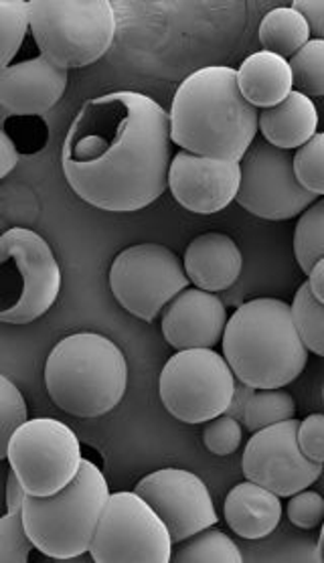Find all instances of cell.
<instances>
[{
    "label": "cell",
    "mask_w": 324,
    "mask_h": 563,
    "mask_svg": "<svg viewBox=\"0 0 324 563\" xmlns=\"http://www.w3.org/2000/svg\"><path fill=\"white\" fill-rule=\"evenodd\" d=\"M169 112L138 91H114L81 106L62 146L67 185L88 206L132 213L169 189Z\"/></svg>",
    "instance_id": "cell-1"
},
{
    "label": "cell",
    "mask_w": 324,
    "mask_h": 563,
    "mask_svg": "<svg viewBox=\"0 0 324 563\" xmlns=\"http://www.w3.org/2000/svg\"><path fill=\"white\" fill-rule=\"evenodd\" d=\"M170 141L181 151L213 161L239 163L256 142L258 108L247 102L237 69L211 65L197 69L175 91Z\"/></svg>",
    "instance_id": "cell-2"
},
{
    "label": "cell",
    "mask_w": 324,
    "mask_h": 563,
    "mask_svg": "<svg viewBox=\"0 0 324 563\" xmlns=\"http://www.w3.org/2000/svg\"><path fill=\"white\" fill-rule=\"evenodd\" d=\"M221 345L235 379L254 389H280L297 382L309 358L292 307L276 298H256L237 308Z\"/></svg>",
    "instance_id": "cell-3"
},
{
    "label": "cell",
    "mask_w": 324,
    "mask_h": 563,
    "mask_svg": "<svg viewBox=\"0 0 324 563\" xmlns=\"http://www.w3.org/2000/svg\"><path fill=\"white\" fill-rule=\"evenodd\" d=\"M53 404L74 418H100L116 408L129 387V363L104 334L76 333L53 346L45 363Z\"/></svg>",
    "instance_id": "cell-4"
},
{
    "label": "cell",
    "mask_w": 324,
    "mask_h": 563,
    "mask_svg": "<svg viewBox=\"0 0 324 563\" xmlns=\"http://www.w3.org/2000/svg\"><path fill=\"white\" fill-rule=\"evenodd\" d=\"M110 495L104 474L86 459L64 490L49 497L26 495L21 515L35 550L59 562L90 553Z\"/></svg>",
    "instance_id": "cell-5"
},
{
    "label": "cell",
    "mask_w": 324,
    "mask_h": 563,
    "mask_svg": "<svg viewBox=\"0 0 324 563\" xmlns=\"http://www.w3.org/2000/svg\"><path fill=\"white\" fill-rule=\"evenodd\" d=\"M29 14L41 55L64 69L96 64L116 37L108 0H33Z\"/></svg>",
    "instance_id": "cell-6"
},
{
    "label": "cell",
    "mask_w": 324,
    "mask_h": 563,
    "mask_svg": "<svg viewBox=\"0 0 324 563\" xmlns=\"http://www.w3.org/2000/svg\"><path fill=\"white\" fill-rule=\"evenodd\" d=\"M4 324H29L55 305L62 290V269L52 247L35 231L13 228L0 238Z\"/></svg>",
    "instance_id": "cell-7"
},
{
    "label": "cell",
    "mask_w": 324,
    "mask_h": 563,
    "mask_svg": "<svg viewBox=\"0 0 324 563\" xmlns=\"http://www.w3.org/2000/svg\"><path fill=\"white\" fill-rule=\"evenodd\" d=\"M235 373L213 349L177 351L158 379L160 401L175 420L208 423L223 416L234 399Z\"/></svg>",
    "instance_id": "cell-8"
},
{
    "label": "cell",
    "mask_w": 324,
    "mask_h": 563,
    "mask_svg": "<svg viewBox=\"0 0 324 563\" xmlns=\"http://www.w3.org/2000/svg\"><path fill=\"white\" fill-rule=\"evenodd\" d=\"M26 493L49 497L64 490L81 471L83 456L78 435L59 420L37 418L14 432L2 456Z\"/></svg>",
    "instance_id": "cell-9"
},
{
    "label": "cell",
    "mask_w": 324,
    "mask_h": 563,
    "mask_svg": "<svg viewBox=\"0 0 324 563\" xmlns=\"http://www.w3.org/2000/svg\"><path fill=\"white\" fill-rule=\"evenodd\" d=\"M90 555L96 563H169L172 538L141 495L122 490L105 503Z\"/></svg>",
    "instance_id": "cell-10"
},
{
    "label": "cell",
    "mask_w": 324,
    "mask_h": 563,
    "mask_svg": "<svg viewBox=\"0 0 324 563\" xmlns=\"http://www.w3.org/2000/svg\"><path fill=\"white\" fill-rule=\"evenodd\" d=\"M189 284L181 260L167 245H132L110 266V290L118 305L144 322L156 320Z\"/></svg>",
    "instance_id": "cell-11"
},
{
    "label": "cell",
    "mask_w": 324,
    "mask_h": 563,
    "mask_svg": "<svg viewBox=\"0 0 324 563\" xmlns=\"http://www.w3.org/2000/svg\"><path fill=\"white\" fill-rule=\"evenodd\" d=\"M242 180L235 201L247 213L268 221L300 218L316 195L306 191L294 173V153L256 141L239 161Z\"/></svg>",
    "instance_id": "cell-12"
},
{
    "label": "cell",
    "mask_w": 324,
    "mask_h": 563,
    "mask_svg": "<svg viewBox=\"0 0 324 563\" xmlns=\"http://www.w3.org/2000/svg\"><path fill=\"white\" fill-rule=\"evenodd\" d=\"M299 426L297 418L273 423L254 432L244 450V476L280 499L311 488L323 474V464L309 461L300 450Z\"/></svg>",
    "instance_id": "cell-13"
},
{
    "label": "cell",
    "mask_w": 324,
    "mask_h": 563,
    "mask_svg": "<svg viewBox=\"0 0 324 563\" xmlns=\"http://www.w3.org/2000/svg\"><path fill=\"white\" fill-rule=\"evenodd\" d=\"M134 493L163 519L172 543L193 538L220 521L208 485L189 471L163 468L146 474Z\"/></svg>",
    "instance_id": "cell-14"
},
{
    "label": "cell",
    "mask_w": 324,
    "mask_h": 563,
    "mask_svg": "<svg viewBox=\"0 0 324 563\" xmlns=\"http://www.w3.org/2000/svg\"><path fill=\"white\" fill-rule=\"evenodd\" d=\"M239 180L242 167L234 161L179 151L170 163V192L179 206L197 216H213L234 203Z\"/></svg>",
    "instance_id": "cell-15"
},
{
    "label": "cell",
    "mask_w": 324,
    "mask_h": 563,
    "mask_svg": "<svg viewBox=\"0 0 324 563\" xmlns=\"http://www.w3.org/2000/svg\"><path fill=\"white\" fill-rule=\"evenodd\" d=\"M67 69L43 55L0 71V110L9 115H41L49 112L67 90Z\"/></svg>",
    "instance_id": "cell-16"
},
{
    "label": "cell",
    "mask_w": 324,
    "mask_h": 563,
    "mask_svg": "<svg viewBox=\"0 0 324 563\" xmlns=\"http://www.w3.org/2000/svg\"><path fill=\"white\" fill-rule=\"evenodd\" d=\"M227 327V312L221 298L201 288H187L170 302L160 331L177 351L213 349Z\"/></svg>",
    "instance_id": "cell-17"
},
{
    "label": "cell",
    "mask_w": 324,
    "mask_h": 563,
    "mask_svg": "<svg viewBox=\"0 0 324 563\" xmlns=\"http://www.w3.org/2000/svg\"><path fill=\"white\" fill-rule=\"evenodd\" d=\"M182 266L194 288L215 295L234 286L244 268V257L230 235L211 231L189 244Z\"/></svg>",
    "instance_id": "cell-18"
},
{
    "label": "cell",
    "mask_w": 324,
    "mask_h": 563,
    "mask_svg": "<svg viewBox=\"0 0 324 563\" xmlns=\"http://www.w3.org/2000/svg\"><path fill=\"white\" fill-rule=\"evenodd\" d=\"M282 511L284 507L280 497L252 481L232 488L223 505L230 529L235 536L249 541L272 536L282 521Z\"/></svg>",
    "instance_id": "cell-19"
},
{
    "label": "cell",
    "mask_w": 324,
    "mask_h": 563,
    "mask_svg": "<svg viewBox=\"0 0 324 563\" xmlns=\"http://www.w3.org/2000/svg\"><path fill=\"white\" fill-rule=\"evenodd\" d=\"M319 112L312 98L292 91L284 102L261 110L259 130L264 141L282 151H299L316 134Z\"/></svg>",
    "instance_id": "cell-20"
},
{
    "label": "cell",
    "mask_w": 324,
    "mask_h": 563,
    "mask_svg": "<svg viewBox=\"0 0 324 563\" xmlns=\"http://www.w3.org/2000/svg\"><path fill=\"white\" fill-rule=\"evenodd\" d=\"M237 84L247 102L268 110L294 91V76L290 62L270 52L254 53L237 69Z\"/></svg>",
    "instance_id": "cell-21"
},
{
    "label": "cell",
    "mask_w": 324,
    "mask_h": 563,
    "mask_svg": "<svg viewBox=\"0 0 324 563\" xmlns=\"http://www.w3.org/2000/svg\"><path fill=\"white\" fill-rule=\"evenodd\" d=\"M311 26L294 7L273 9L261 19L258 38L264 52L273 53L290 62L311 41Z\"/></svg>",
    "instance_id": "cell-22"
},
{
    "label": "cell",
    "mask_w": 324,
    "mask_h": 563,
    "mask_svg": "<svg viewBox=\"0 0 324 563\" xmlns=\"http://www.w3.org/2000/svg\"><path fill=\"white\" fill-rule=\"evenodd\" d=\"M172 562L177 563H242L244 555L234 539L213 527L203 529L193 538L185 539L172 550Z\"/></svg>",
    "instance_id": "cell-23"
},
{
    "label": "cell",
    "mask_w": 324,
    "mask_h": 563,
    "mask_svg": "<svg viewBox=\"0 0 324 563\" xmlns=\"http://www.w3.org/2000/svg\"><path fill=\"white\" fill-rule=\"evenodd\" d=\"M297 416L294 397L280 389H256L244 411V426L249 432H259L273 423L292 420Z\"/></svg>",
    "instance_id": "cell-24"
},
{
    "label": "cell",
    "mask_w": 324,
    "mask_h": 563,
    "mask_svg": "<svg viewBox=\"0 0 324 563\" xmlns=\"http://www.w3.org/2000/svg\"><path fill=\"white\" fill-rule=\"evenodd\" d=\"M294 256L300 269L309 276L312 266L324 257V197L312 203L294 230Z\"/></svg>",
    "instance_id": "cell-25"
},
{
    "label": "cell",
    "mask_w": 324,
    "mask_h": 563,
    "mask_svg": "<svg viewBox=\"0 0 324 563\" xmlns=\"http://www.w3.org/2000/svg\"><path fill=\"white\" fill-rule=\"evenodd\" d=\"M292 314L304 346L324 357V305L311 292L309 282H304L292 300Z\"/></svg>",
    "instance_id": "cell-26"
},
{
    "label": "cell",
    "mask_w": 324,
    "mask_h": 563,
    "mask_svg": "<svg viewBox=\"0 0 324 563\" xmlns=\"http://www.w3.org/2000/svg\"><path fill=\"white\" fill-rule=\"evenodd\" d=\"M31 29L29 2L25 0H0V65L11 67L14 55L25 41Z\"/></svg>",
    "instance_id": "cell-27"
},
{
    "label": "cell",
    "mask_w": 324,
    "mask_h": 563,
    "mask_svg": "<svg viewBox=\"0 0 324 563\" xmlns=\"http://www.w3.org/2000/svg\"><path fill=\"white\" fill-rule=\"evenodd\" d=\"M294 88L309 98L324 96V41L311 38L292 59Z\"/></svg>",
    "instance_id": "cell-28"
},
{
    "label": "cell",
    "mask_w": 324,
    "mask_h": 563,
    "mask_svg": "<svg viewBox=\"0 0 324 563\" xmlns=\"http://www.w3.org/2000/svg\"><path fill=\"white\" fill-rule=\"evenodd\" d=\"M294 173L306 191L324 197V132H316L294 153Z\"/></svg>",
    "instance_id": "cell-29"
},
{
    "label": "cell",
    "mask_w": 324,
    "mask_h": 563,
    "mask_svg": "<svg viewBox=\"0 0 324 563\" xmlns=\"http://www.w3.org/2000/svg\"><path fill=\"white\" fill-rule=\"evenodd\" d=\"M33 548L35 545L26 533L21 511L2 515L0 517V563H26Z\"/></svg>",
    "instance_id": "cell-30"
},
{
    "label": "cell",
    "mask_w": 324,
    "mask_h": 563,
    "mask_svg": "<svg viewBox=\"0 0 324 563\" xmlns=\"http://www.w3.org/2000/svg\"><path fill=\"white\" fill-rule=\"evenodd\" d=\"M0 428H2V440H0V456H4L7 446L11 442L14 432L29 422L26 420V404L23 394L16 389V385L9 377H0Z\"/></svg>",
    "instance_id": "cell-31"
},
{
    "label": "cell",
    "mask_w": 324,
    "mask_h": 563,
    "mask_svg": "<svg viewBox=\"0 0 324 563\" xmlns=\"http://www.w3.org/2000/svg\"><path fill=\"white\" fill-rule=\"evenodd\" d=\"M242 440H244L242 422L227 413L217 416L211 422L205 423L203 444L215 456L234 454L235 450L242 446Z\"/></svg>",
    "instance_id": "cell-32"
},
{
    "label": "cell",
    "mask_w": 324,
    "mask_h": 563,
    "mask_svg": "<svg viewBox=\"0 0 324 563\" xmlns=\"http://www.w3.org/2000/svg\"><path fill=\"white\" fill-rule=\"evenodd\" d=\"M288 521L299 529H316L324 523V497L311 488H304L297 495L288 497L286 505Z\"/></svg>",
    "instance_id": "cell-33"
},
{
    "label": "cell",
    "mask_w": 324,
    "mask_h": 563,
    "mask_svg": "<svg viewBox=\"0 0 324 563\" xmlns=\"http://www.w3.org/2000/svg\"><path fill=\"white\" fill-rule=\"evenodd\" d=\"M299 444L309 461L324 464V413H312L300 422Z\"/></svg>",
    "instance_id": "cell-34"
},
{
    "label": "cell",
    "mask_w": 324,
    "mask_h": 563,
    "mask_svg": "<svg viewBox=\"0 0 324 563\" xmlns=\"http://www.w3.org/2000/svg\"><path fill=\"white\" fill-rule=\"evenodd\" d=\"M292 7L309 21L312 37L324 41V0H294Z\"/></svg>",
    "instance_id": "cell-35"
},
{
    "label": "cell",
    "mask_w": 324,
    "mask_h": 563,
    "mask_svg": "<svg viewBox=\"0 0 324 563\" xmlns=\"http://www.w3.org/2000/svg\"><path fill=\"white\" fill-rule=\"evenodd\" d=\"M25 487L19 481V476L14 474L13 468L9 466V474H7V512L23 511V505L26 499Z\"/></svg>",
    "instance_id": "cell-36"
},
{
    "label": "cell",
    "mask_w": 324,
    "mask_h": 563,
    "mask_svg": "<svg viewBox=\"0 0 324 563\" xmlns=\"http://www.w3.org/2000/svg\"><path fill=\"white\" fill-rule=\"evenodd\" d=\"M19 163V153L9 134H0V177H9Z\"/></svg>",
    "instance_id": "cell-37"
},
{
    "label": "cell",
    "mask_w": 324,
    "mask_h": 563,
    "mask_svg": "<svg viewBox=\"0 0 324 563\" xmlns=\"http://www.w3.org/2000/svg\"><path fill=\"white\" fill-rule=\"evenodd\" d=\"M254 387H249V385L242 384V382H237L235 385V394L234 399H232V406L227 408V416H232L235 420H244V411H246L247 401H249V397L254 396Z\"/></svg>",
    "instance_id": "cell-38"
},
{
    "label": "cell",
    "mask_w": 324,
    "mask_h": 563,
    "mask_svg": "<svg viewBox=\"0 0 324 563\" xmlns=\"http://www.w3.org/2000/svg\"><path fill=\"white\" fill-rule=\"evenodd\" d=\"M309 286H311L312 296L321 305H324V257L312 266L311 274H309Z\"/></svg>",
    "instance_id": "cell-39"
},
{
    "label": "cell",
    "mask_w": 324,
    "mask_h": 563,
    "mask_svg": "<svg viewBox=\"0 0 324 563\" xmlns=\"http://www.w3.org/2000/svg\"><path fill=\"white\" fill-rule=\"evenodd\" d=\"M316 562L324 563V523L321 526V536H319V545H316Z\"/></svg>",
    "instance_id": "cell-40"
},
{
    "label": "cell",
    "mask_w": 324,
    "mask_h": 563,
    "mask_svg": "<svg viewBox=\"0 0 324 563\" xmlns=\"http://www.w3.org/2000/svg\"><path fill=\"white\" fill-rule=\"evenodd\" d=\"M323 399H324V387H323Z\"/></svg>",
    "instance_id": "cell-41"
}]
</instances>
